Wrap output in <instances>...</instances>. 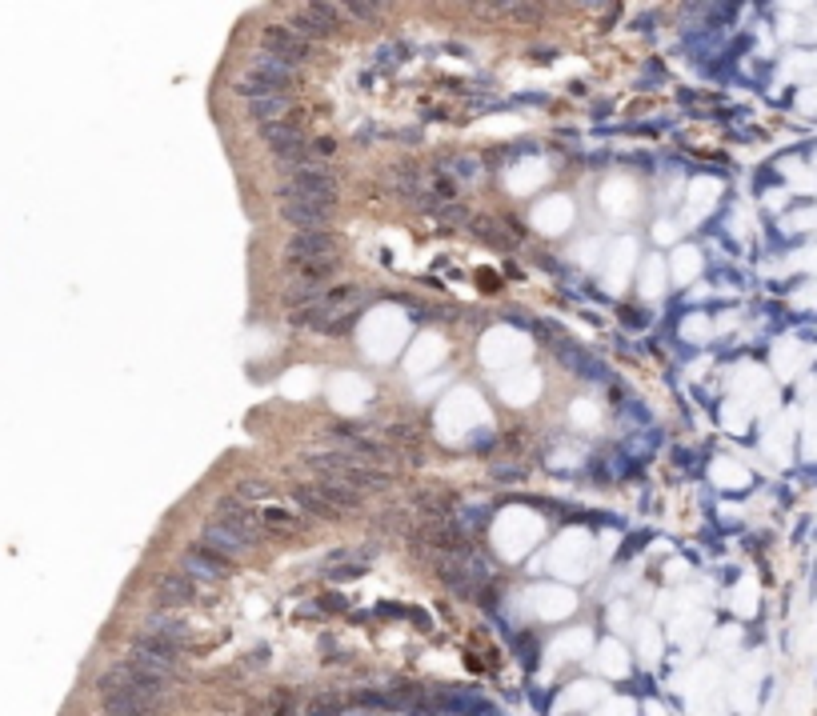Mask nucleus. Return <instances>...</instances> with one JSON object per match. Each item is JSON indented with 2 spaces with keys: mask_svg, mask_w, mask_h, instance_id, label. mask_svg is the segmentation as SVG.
Segmentation results:
<instances>
[{
  "mask_svg": "<svg viewBox=\"0 0 817 716\" xmlns=\"http://www.w3.org/2000/svg\"><path fill=\"white\" fill-rule=\"evenodd\" d=\"M341 197V181L333 172L329 161L313 156L301 169L289 172V181L277 184V200H321V204H337Z\"/></svg>",
  "mask_w": 817,
  "mask_h": 716,
  "instance_id": "1",
  "label": "nucleus"
},
{
  "mask_svg": "<svg viewBox=\"0 0 817 716\" xmlns=\"http://www.w3.org/2000/svg\"><path fill=\"white\" fill-rule=\"evenodd\" d=\"M133 665L148 668L153 676H164V681H176L181 676V660H176V645L164 637H156V632H136L133 637Z\"/></svg>",
  "mask_w": 817,
  "mask_h": 716,
  "instance_id": "2",
  "label": "nucleus"
},
{
  "mask_svg": "<svg viewBox=\"0 0 817 716\" xmlns=\"http://www.w3.org/2000/svg\"><path fill=\"white\" fill-rule=\"evenodd\" d=\"M257 541H261V533L240 528V525H233V520H221V516H212L209 525L201 528V544L212 548V553H221V556H229V561H237V556H245L249 548H257Z\"/></svg>",
  "mask_w": 817,
  "mask_h": 716,
  "instance_id": "3",
  "label": "nucleus"
},
{
  "mask_svg": "<svg viewBox=\"0 0 817 716\" xmlns=\"http://www.w3.org/2000/svg\"><path fill=\"white\" fill-rule=\"evenodd\" d=\"M293 29L305 36V41L321 44L329 41L333 33L341 29V13H337V0H305V8L293 16Z\"/></svg>",
  "mask_w": 817,
  "mask_h": 716,
  "instance_id": "4",
  "label": "nucleus"
},
{
  "mask_svg": "<svg viewBox=\"0 0 817 716\" xmlns=\"http://www.w3.org/2000/svg\"><path fill=\"white\" fill-rule=\"evenodd\" d=\"M261 49L273 52V57H281V60H289V64L313 60V41H305L293 24H268V29L261 33Z\"/></svg>",
  "mask_w": 817,
  "mask_h": 716,
  "instance_id": "5",
  "label": "nucleus"
},
{
  "mask_svg": "<svg viewBox=\"0 0 817 716\" xmlns=\"http://www.w3.org/2000/svg\"><path fill=\"white\" fill-rule=\"evenodd\" d=\"M337 253V237L329 228H296V237L285 245V260L289 265H305V260L333 256Z\"/></svg>",
  "mask_w": 817,
  "mask_h": 716,
  "instance_id": "6",
  "label": "nucleus"
},
{
  "mask_svg": "<svg viewBox=\"0 0 817 716\" xmlns=\"http://www.w3.org/2000/svg\"><path fill=\"white\" fill-rule=\"evenodd\" d=\"M181 569L201 576V581H229V576H233V561L212 553V548H204V544H193V548H184Z\"/></svg>",
  "mask_w": 817,
  "mask_h": 716,
  "instance_id": "7",
  "label": "nucleus"
},
{
  "mask_svg": "<svg viewBox=\"0 0 817 716\" xmlns=\"http://www.w3.org/2000/svg\"><path fill=\"white\" fill-rule=\"evenodd\" d=\"M553 349H557V360H561V365L569 368L573 377H581V380H609V368L601 365L597 357H589V352H585L581 344H573V340H557Z\"/></svg>",
  "mask_w": 817,
  "mask_h": 716,
  "instance_id": "8",
  "label": "nucleus"
},
{
  "mask_svg": "<svg viewBox=\"0 0 817 716\" xmlns=\"http://www.w3.org/2000/svg\"><path fill=\"white\" fill-rule=\"evenodd\" d=\"M281 220L293 228H329L333 204L321 200H281Z\"/></svg>",
  "mask_w": 817,
  "mask_h": 716,
  "instance_id": "9",
  "label": "nucleus"
},
{
  "mask_svg": "<svg viewBox=\"0 0 817 716\" xmlns=\"http://www.w3.org/2000/svg\"><path fill=\"white\" fill-rule=\"evenodd\" d=\"M249 72H257L261 80H268V85H277L281 92H293L296 88V64L273 57V52H257L253 60H249Z\"/></svg>",
  "mask_w": 817,
  "mask_h": 716,
  "instance_id": "10",
  "label": "nucleus"
},
{
  "mask_svg": "<svg viewBox=\"0 0 817 716\" xmlns=\"http://www.w3.org/2000/svg\"><path fill=\"white\" fill-rule=\"evenodd\" d=\"M261 141L268 144V153L281 156V153H296V148L309 144V136L301 133V125L293 120H273V125H261Z\"/></svg>",
  "mask_w": 817,
  "mask_h": 716,
  "instance_id": "11",
  "label": "nucleus"
},
{
  "mask_svg": "<svg viewBox=\"0 0 817 716\" xmlns=\"http://www.w3.org/2000/svg\"><path fill=\"white\" fill-rule=\"evenodd\" d=\"M156 600L164 604V609H181V604L197 600V581H193V572H169L156 581Z\"/></svg>",
  "mask_w": 817,
  "mask_h": 716,
  "instance_id": "12",
  "label": "nucleus"
},
{
  "mask_svg": "<svg viewBox=\"0 0 817 716\" xmlns=\"http://www.w3.org/2000/svg\"><path fill=\"white\" fill-rule=\"evenodd\" d=\"M249 105V120L257 125H273V120H289L293 116V92H268V97H257V100H245Z\"/></svg>",
  "mask_w": 817,
  "mask_h": 716,
  "instance_id": "13",
  "label": "nucleus"
},
{
  "mask_svg": "<svg viewBox=\"0 0 817 716\" xmlns=\"http://www.w3.org/2000/svg\"><path fill=\"white\" fill-rule=\"evenodd\" d=\"M293 500H296V508H301V513H309V516H321V520H337L341 516V508L333 505L329 497H324L321 485H296L293 488Z\"/></svg>",
  "mask_w": 817,
  "mask_h": 716,
  "instance_id": "14",
  "label": "nucleus"
},
{
  "mask_svg": "<svg viewBox=\"0 0 817 716\" xmlns=\"http://www.w3.org/2000/svg\"><path fill=\"white\" fill-rule=\"evenodd\" d=\"M145 632H156V637L173 640L176 648H181V645H189V625H184V620L176 617V612H164V609L148 612V617H145Z\"/></svg>",
  "mask_w": 817,
  "mask_h": 716,
  "instance_id": "15",
  "label": "nucleus"
},
{
  "mask_svg": "<svg viewBox=\"0 0 817 716\" xmlns=\"http://www.w3.org/2000/svg\"><path fill=\"white\" fill-rule=\"evenodd\" d=\"M489 13L521 21V24H537L545 16V0H489Z\"/></svg>",
  "mask_w": 817,
  "mask_h": 716,
  "instance_id": "16",
  "label": "nucleus"
},
{
  "mask_svg": "<svg viewBox=\"0 0 817 716\" xmlns=\"http://www.w3.org/2000/svg\"><path fill=\"white\" fill-rule=\"evenodd\" d=\"M100 696H105V712H120V716L156 712V696H145V693H100Z\"/></svg>",
  "mask_w": 817,
  "mask_h": 716,
  "instance_id": "17",
  "label": "nucleus"
},
{
  "mask_svg": "<svg viewBox=\"0 0 817 716\" xmlns=\"http://www.w3.org/2000/svg\"><path fill=\"white\" fill-rule=\"evenodd\" d=\"M217 516L221 520H233V525H240V528H253L257 533V513L245 505L240 497H225V500H217Z\"/></svg>",
  "mask_w": 817,
  "mask_h": 716,
  "instance_id": "18",
  "label": "nucleus"
},
{
  "mask_svg": "<svg viewBox=\"0 0 817 716\" xmlns=\"http://www.w3.org/2000/svg\"><path fill=\"white\" fill-rule=\"evenodd\" d=\"M321 296H324V281H309V276H296V281L285 288V301L296 304V309L309 301H321Z\"/></svg>",
  "mask_w": 817,
  "mask_h": 716,
  "instance_id": "19",
  "label": "nucleus"
},
{
  "mask_svg": "<svg viewBox=\"0 0 817 716\" xmlns=\"http://www.w3.org/2000/svg\"><path fill=\"white\" fill-rule=\"evenodd\" d=\"M296 268H301V276H309V281H329V276L341 268V260H337V253H333V256L305 260V265H296Z\"/></svg>",
  "mask_w": 817,
  "mask_h": 716,
  "instance_id": "20",
  "label": "nucleus"
},
{
  "mask_svg": "<svg viewBox=\"0 0 817 716\" xmlns=\"http://www.w3.org/2000/svg\"><path fill=\"white\" fill-rule=\"evenodd\" d=\"M337 8H345V13L352 16V21H361V24H373L377 21V8L369 5V0H337Z\"/></svg>",
  "mask_w": 817,
  "mask_h": 716,
  "instance_id": "21",
  "label": "nucleus"
},
{
  "mask_svg": "<svg viewBox=\"0 0 817 716\" xmlns=\"http://www.w3.org/2000/svg\"><path fill=\"white\" fill-rule=\"evenodd\" d=\"M268 492H273V488H268L265 480H240V485H237V497L249 500V505H253V500H265Z\"/></svg>",
  "mask_w": 817,
  "mask_h": 716,
  "instance_id": "22",
  "label": "nucleus"
},
{
  "mask_svg": "<svg viewBox=\"0 0 817 716\" xmlns=\"http://www.w3.org/2000/svg\"><path fill=\"white\" fill-rule=\"evenodd\" d=\"M265 525H268V528H285V533H301V525H296L289 513H268Z\"/></svg>",
  "mask_w": 817,
  "mask_h": 716,
  "instance_id": "23",
  "label": "nucleus"
},
{
  "mask_svg": "<svg viewBox=\"0 0 817 716\" xmlns=\"http://www.w3.org/2000/svg\"><path fill=\"white\" fill-rule=\"evenodd\" d=\"M313 156H321V161H333V153H337V141H329V136H321V141H313Z\"/></svg>",
  "mask_w": 817,
  "mask_h": 716,
  "instance_id": "24",
  "label": "nucleus"
},
{
  "mask_svg": "<svg viewBox=\"0 0 817 716\" xmlns=\"http://www.w3.org/2000/svg\"><path fill=\"white\" fill-rule=\"evenodd\" d=\"M369 5H373L377 13H385V8H389V0H369Z\"/></svg>",
  "mask_w": 817,
  "mask_h": 716,
  "instance_id": "25",
  "label": "nucleus"
}]
</instances>
